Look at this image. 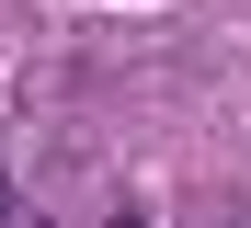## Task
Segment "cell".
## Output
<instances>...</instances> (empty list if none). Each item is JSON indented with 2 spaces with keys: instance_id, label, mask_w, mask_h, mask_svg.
Here are the masks:
<instances>
[{
  "instance_id": "2",
  "label": "cell",
  "mask_w": 251,
  "mask_h": 228,
  "mask_svg": "<svg viewBox=\"0 0 251 228\" xmlns=\"http://www.w3.org/2000/svg\"><path fill=\"white\" fill-rule=\"evenodd\" d=\"M34 228H46V217H34Z\"/></svg>"
},
{
  "instance_id": "1",
  "label": "cell",
  "mask_w": 251,
  "mask_h": 228,
  "mask_svg": "<svg viewBox=\"0 0 251 228\" xmlns=\"http://www.w3.org/2000/svg\"><path fill=\"white\" fill-rule=\"evenodd\" d=\"M0 228H12V171H0Z\"/></svg>"
}]
</instances>
